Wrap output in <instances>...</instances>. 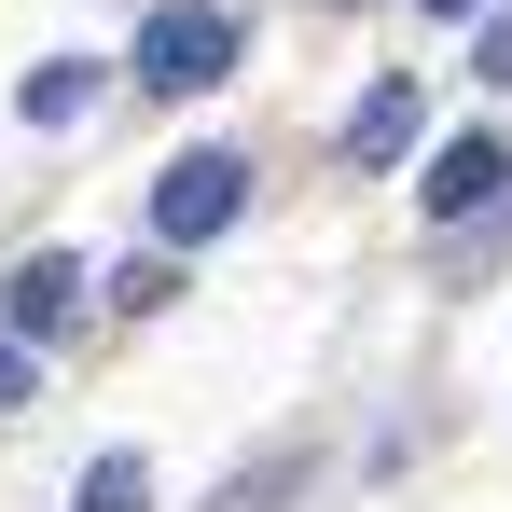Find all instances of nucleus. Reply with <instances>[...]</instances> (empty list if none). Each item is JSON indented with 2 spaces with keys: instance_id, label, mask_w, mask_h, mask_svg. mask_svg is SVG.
I'll return each instance as SVG.
<instances>
[{
  "instance_id": "obj_3",
  "label": "nucleus",
  "mask_w": 512,
  "mask_h": 512,
  "mask_svg": "<svg viewBox=\"0 0 512 512\" xmlns=\"http://www.w3.org/2000/svg\"><path fill=\"white\" fill-rule=\"evenodd\" d=\"M499 194H512V153H499V139H443V153H429V180H416L429 222H485Z\"/></svg>"
},
{
  "instance_id": "obj_8",
  "label": "nucleus",
  "mask_w": 512,
  "mask_h": 512,
  "mask_svg": "<svg viewBox=\"0 0 512 512\" xmlns=\"http://www.w3.org/2000/svg\"><path fill=\"white\" fill-rule=\"evenodd\" d=\"M28 374H42V346H28V333H14V319H0V416L28 402Z\"/></svg>"
},
{
  "instance_id": "obj_1",
  "label": "nucleus",
  "mask_w": 512,
  "mask_h": 512,
  "mask_svg": "<svg viewBox=\"0 0 512 512\" xmlns=\"http://www.w3.org/2000/svg\"><path fill=\"white\" fill-rule=\"evenodd\" d=\"M236 208H250V153H180V167L153 180V236H167V250L236 236Z\"/></svg>"
},
{
  "instance_id": "obj_7",
  "label": "nucleus",
  "mask_w": 512,
  "mask_h": 512,
  "mask_svg": "<svg viewBox=\"0 0 512 512\" xmlns=\"http://www.w3.org/2000/svg\"><path fill=\"white\" fill-rule=\"evenodd\" d=\"M70 512H153V471H139V457H97Z\"/></svg>"
},
{
  "instance_id": "obj_6",
  "label": "nucleus",
  "mask_w": 512,
  "mask_h": 512,
  "mask_svg": "<svg viewBox=\"0 0 512 512\" xmlns=\"http://www.w3.org/2000/svg\"><path fill=\"white\" fill-rule=\"evenodd\" d=\"M84 97H97V56H42V70L14 84V111H28V125H84Z\"/></svg>"
},
{
  "instance_id": "obj_2",
  "label": "nucleus",
  "mask_w": 512,
  "mask_h": 512,
  "mask_svg": "<svg viewBox=\"0 0 512 512\" xmlns=\"http://www.w3.org/2000/svg\"><path fill=\"white\" fill-rule=\"evenodd\" d=\"M222 70H236V14L167 0V14L139 28V84H153V97H194V84H222Z\"/></svg>"
},
{
  "instance_id": "obj_10",
  "label": "nucleus",
  "mask_w": 512,
  "mask_h": 512,
  "mask_svg": "<svg viewBox=\"0 0 512 512\" xmlns=\"http://www.w3.org/2000/svg\"><path fill=\"white\" fill-rule=\"evenodd\" d=\"M416 14H485V0H416Z\"/></svg>"
},
{
  "instance_id": "obj_9",
  "label": "nucleus",
  "mask_w": 512,
  "mask_h": 512,
  "mask_svg": "<svg viewBox=\"0 0 512 512\" xmlns=\"http://www.w3.org/2000/svg\"><path fill=\"white\" fill-rule=\"evenodd\" d=\"M471 70H485V84H512V14H485V42H471Z\"/></svg>"
},
{
  "instance_id": "obj_4",
  "label": "nucleus",
  "mask_w": 512,
  "mask_h": 512,
  "mask_svg": "<svg viewBox=\"0 0 512 512\" xmlns=\"http://www.w3.org/2000/svg\"><path fill=\"white\" fill-rule=\"evenodd\" d=\"M0 319H14L28 346H42V333H70V319H84V263H70V250H28L14 277H0Z\"/></svg>"
},
{
  "instance_id": "obj_5",
  "label": "nucleus",
  "mask_w": 512,
  "mask_h": 512,
  "mask_svg": "<svg viewBox=\"0 0 512 512\" xmlns=\"http://www.w3.org/2000/svg\"><path fill=\"white\" fill-rule=\"evenodd\" d=\"M346 153H360V167H402V153H416V84H402V70L346 111Z\"/></svg>"
}]
</instances>
